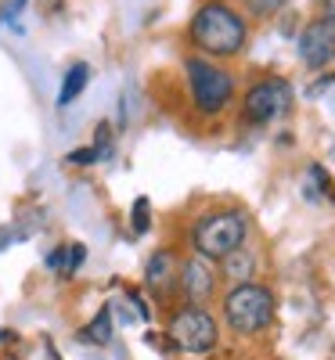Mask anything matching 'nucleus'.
<instances>
[{"label": "nucleus", "mask_w": 335, "mask_h": 360, "mask_svg": "<svg viewBox=\"0 0 335 360\" xmlns=\"http://www.w3.org/2000/svg\"><path fill=\"white\" fill-rule=\"evenodd\" d=\"M249 40H253V22L241 15L234 0H198L184 25L188 51L213 58V62H234V58L246 54Z\"/></svg>", "instance_id": "1"}, {"label": "nucleus", "mask_w": 335, "mask_h": 360, "mask_svg": "<svg viewBox=\"0 0 335 360\" xmlns=\"http://www.w3.org/2000/svg\"><path fill=\"white\" fill-rule=\"evenodd\" d=\"M180 76H184V98L195 119L202 123H217L224 119L234 101H238V76L224 65L202 54H184L180 58Z\"/></svg>", "instance_id": "2"}, {"label": "nucleus", "mask_w": 335, "mask_h": 360, "mask_svg": "<svg viewBox=\"0 0 335 360\" xmlns=\"http://www.w3.org/2000/svg\"><path fill=\"white\" fill-rule=\"evenodd\" d=\"M253 220L241 205H220V209H206L198 213L188 227V245L195 256H206L213 263L227 259L241 245H249Z\"/></svg>", "instance_id": "3"}, {"label": "nucleus", "mask_w": 335, "mask_h": 360, "mask_svg": "<svg viewBox=\"0 0 335 360\" xmlns=\"http://www.w3.org/2000/svg\"><path fill=\"white\" fill-rule=\"evenodd\" d=\"M274 314H278V295L263 281H238L220 299V317L227 332H234L238 339L263 335L274 324Z\"/></svg>", "instance_id": "4"}, {"label": "nucleus", "mask_w": 335, "mask_h": 360, "mask_svg": "<svg viewBox=\"0 0 335 360\" xmlns=\"http://www.w3.org/2000/svg\"><path fill=\"white\" fill-rule=\"evenodd\" d=\"M238 119L246 123L249 130H267L274 123L292 115L296 105V86L289 76L282 72H263L256 79H249L246 90H238Z\"/></svg>", "instance_id": "5"}, {"label": "nucleus", "mask_w": 335, "mask_h": 360, "mask_svg": "<svg viewBox=\"0 0 335 360\" xmlns=\"http://www.w3.org/2000/svg\"><path fill=\"white\" fill-rule=\"evenodd\" d=\"M166 339L173 349L188 353V356H206L217 349L220 342V321L209 314V307H177L166 321Z\"/></svg>", "instance_id": "6"}, {"label": "nucleus", "mask_w": 335, "mask_h": 360, "mask_svg": "<svg viewBox=\"0 0 335 360\" xmlns=\"http://www.w3.org/2000/svg\"><path fill=\"white\" fill-rule=\"evenodd\" d=\"M296 54L303 69L310 72H331L335 69V15H314L303 22L296 37Z\"/></svg>", "instance_id": "7"}, {"label": "nucleus", "mask_w": 335, "mask_h": 360, "mask_svg": "<svg viewBox=\"0 0 335 360\" xmlns=\"http://www.w3.org/2000/svg\"><path fill=\"white\" fill-rule=\"evenodd\" d=\"M217 285H220V274H217V263L206 259V256H188L180 259V278H177V292L184 303L191 307H209V299L217 295Z\"/></svg>", "instance_id": "8"}, {"label": "nucleus", "mask_w": 335, "mask_h": 360, "mask_svg": "<svg viewBox=\"0 0 335 360\" xmlns=\"http://www.w3.org/2000/svg\"><path fill=\"white\" fill-rule=\"evenodd\" d=\"M141 278H144V288L156 299H170L177 292V278H180V256H177V249H170V245L156 249L144 259V274Z\"/></svg>", "instance_id": "9"}, {"label": "nucleus", "mask_w": 335, "mask_h": 360, "mask_svg": "<svg viewBox=\"0 0 335 360\" xmlns=\"http://www.w3.org/2000/svg\"><path fill=\"white\" fill-rule=\"evenodd\" d=\"M83 263H87V245H83V242L54 245V249L47 252V270H51V274H58V278H72V274H80Z\"/></svg>", "instance_id": "10"}, {"label": "nucleus", "mask_w": 335, "mask_h": 360, "mask_svg": "<svg viewBox=\"0 0 335 360\" xmlns=\"http://www.w3.org/2000/svg\"><path fill=\"white\" fill-rule=\"evenodd\" d=\"M256 252L249 249V245H241L238 252H231L227 259H220V274L231 281V285H238V281H256Z\"/></svg>", "instance_id": "11"}, {"label": "nucleus", "mask_w": 335, "mask_h": 360, "mask_svg": "<svg viewBox=\"0 0 335 360\" xmlns=\"http://www.w3.org/2000/svg\"><path fill=\"white\" fill-rule=\"evenodd\" d=\"M90 86V65L87 62H72L62 76V86H58V108H69L72 101H80V94Z\"/></svg>", "instance_id": "12"}, {"label": "nucleus", "mask_w": 335, "mask_h": 360, "mask_svg": "<svg viewBox=\"0 0 335 360\" xmlns=\"http://www.w3.org/2000/svg\"><path fill=\"white\" fill-rule=\"evenodd\" d=\"M76 339H80V342H94V346H108V342H112V303H105V307L94 314V321H90L87 328H80Z\"/></svg>", "instance_id": "13"}, {"label": "nucleus", "mask_w": 335, "mask_h": 360, "mask_svg": "<svg viewBox=\"0 0 335 360\" xmlns=\"http://www.w3.org/2000/svg\"><path fill=\"white\" fill-rule=\"evenodd\" d=\"M234 4L241 8V15L249 22H270L289 8V0H234Z\"/></svg>", "instance_id": "14"}, {"label": "nucleus", "mask_w": 335, "mask_h": 360, "mask_svg": "<svg viewBox=\"0 0 335 360\" xmlns=\"http://www.w3.org/2000/svg\"><path fill=\"white\" fill-rule=\"evenodd\" d=\"M90 148L98 152V162L115 159V130H112L108 119H101V123L94 127V141H90Z\"/></svg>", "instance_id": "15"}, {"label": "nucleus", "mask_w": 335, "mask_h": 360, "mask_svg": "<svg viewBox=\"0 0 335 360\" xmlns=\"http://www.w3.org/2000/svg\"><path fill=\"white\" fill-rule=\"evenodd\" d=\"M148 227H151V202L148 198H134V205H130V234H148Z\"/></svg>", "instance_id": "16"}, {"label": "nucleus", "mask_w": 335, "mask_h": 360, "mask_svg": "<svg viewBox=\"0 0 335 360\" xmlns=\"http://www.w3.org/2000/svg\"><path fill=\"white\" fill-rule=\"evenodd\" d=\"M65 162L69 166H98V152H94V148H90V144H80V148H72V152L65 155Z\"/></svg>", "instance_id": "17"}, {"label": "nucleus", "mask_w": 335, "mask_h": 360, "mask_svg": "<svg viewBox=\"0 0 335 360\" xmlns=\"http://www.w3.org/2000/svg\"><path fill=\"white\" fill-rule=\"evenodd\" d=\"M29 8V0H4L0 4V25H15V18Z\"/></svg>", "instance_id": "18"}, {"label": "nucleus", "mask_w": 335, "mask_h": 360, "mask_svg": "<svg viewBox=\"0 0 335 360\" xmlns=\"http://www.w3.org/2000/svg\"><path fill=\"white\" fill-rule=\"evenodd\" d=\"M130 303H134V310L141 314V321H151V310H148V303H144V295H141L137 288L130 292Z\"/></svg>", "instance_id": "19"}, {"label": "nucleus", "mask_w": 335, "mask_h": 360, "mask_svg": "<svg viewBox=\"0 0 335 360\" xmlns=\"http://www.w3.org/2000/svg\"><path fill=\"white\" fill-rule=\"evenodd\" d=\"M317 11L321 15H335V0H317Z\"/></svg>", "instance_id": "20"}, {"label": "nucleus", "mask_w": 335, "mask_h": 360, "mask_svg": "<svg viewBox=\"0 0 335 360\" xmlns=\"http://www.w3.org/2000/svg\"><path fill=\"white\" fill-rule=\"evenodd\" d=\"M0 4H4V0H0Z\"/></svg>", "instance_id": "21"}]
</instances>
